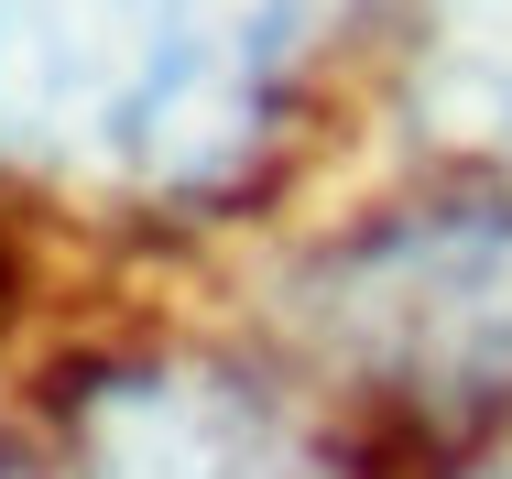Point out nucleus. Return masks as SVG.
Segmentation results:
<instances>
[{
    "mask_svg": "<svg viewBox=\"0 0 512 479\" xmlns=\"http://www.w3.org/2000/svg\"><path fill=\"white\" fill-rule=\"evenodd\" d=\"M22 305V251H11V229H0V316Z\"/></svg>",
    "mask_w": 512,
    "mask_h": 479,
    "instance_id": "5",
    "label": "nucleus"
},
{
    "mask_svg": "<svg viewBox=\"0 0 512 479\" xmlns=\"http://www.w3.org/2000/svg\"><path fill=\"white\" fill-rule=\"evenodd\" d=\"M404 109L425 142L512 164V0H414Z\"/></svg>",
    "mask_w": 512,
    "mask_h": 479,
    "instance_id": "4",
    "label": "nucleus"
},
{
    "mask_svg": "<svg viewBox=\"0 0 512 479\" xmlns=\"http://www.w3.org/2000/svg\"><path fill=\"white\" fill-rule=\"evenodd\" d=\"M295 22L306 0H77L66 77L88 153L164 207L240 196L295 77Z\"/></svg>",
    "mask_w": 512,
    "mask_h": 479,
    "instance_id": "2",
    "label": "nucleus"
},
{
    "mask_svg": "<svg viewBox=\"0 0 512 479\" xmlns=\"http://www.w3.org/2000/svg\"><path fill=\"white\" fill-rule=\"evenodd\" d=\"M284 316L327 371L393 403V425L512 414V196H404L284 273Z\"/></svg>",
    "mask_w": 512,
    "mask_h": 479,
    "instance_id": "1",
    "label": "nucleus"
},
{
    "mask_svg": "<svg viewBox=\"0 0 512 479\" xmlns=\"http://www.w3.org/2000/svg\"><path fill=\"white\" fill-rule=\"evenodd\" d=\"M66 479H349L262 371L218 349H109L55 382Z\"/></svg>",
    "mask_w": 512,
    "mask_h": 479,
    "instance_id": "3",
    "label": "nucleus"
},
{
    "mask_svg": "<svg viewBox=\"0 0 512 479\" xmlns=\"http://www.w3.org/2000/svg\"><path fill=\"white\" fill-rule=\"evenodd\" d=\"M0 479H22V469H11V458H0Z\"/></svg>",
    "mask_w": 512,
    "mask_h": 479,
    "instance_id": "6",
    "label": "nucleus"
}]
</instances>
